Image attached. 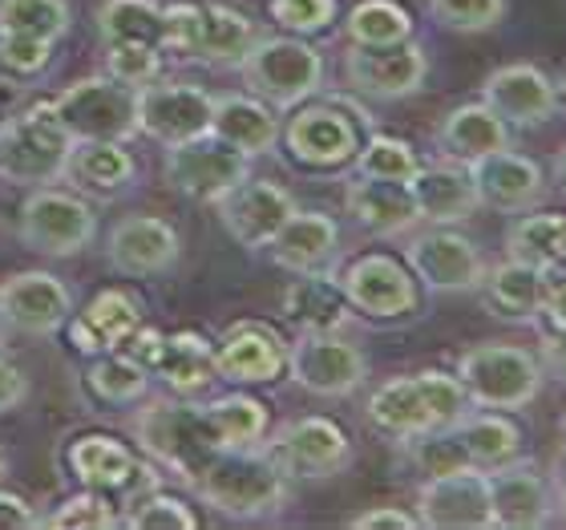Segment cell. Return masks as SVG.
Returning <instances> with one entry per match:
<instances>
[{"label":"cell","mask_w":566,"mask_h":530,"mask_svg":"<svg viewBox=\"0 0 566 530\" xmlns=\"http://www.w3.org/2000/svg\"><path fill=\"white\" fill-rule=\"evenodd\" d=\"M470 175H473V187H478V199H482L485 211L522 215V211H534V207L546 199L543 166L534 163L531 154H518L514 146L470 163Z\"/></svg>","instance_id":"603a6c76"},{"label":"cell","mask_w":566,"mask_h":530,"mask_svg":"<svg viewBox=\"0 0 566 530\" xmlns=\"http://www.w3.org/2000/svg\"><path fill=\"white\" fill-rule=\"evenodd\" d=\"M555 178H558V187H563V195H566V150L558 154V163H555Z\"/></svg>","instance_id":"91938a15"},{"label":"cell","mask_w":566,"mask_h":530,"mask_svg":"<svg viewBox=\"0 0 566 530\" xmlns=\"http://www.w3.org/2000/svg\"><path fill=\"white\" fill-rule=\"evenodd\" d=\"M485 486H490L494 527L538 530L555 522V478L526 454L497 470H485Z\"/></svg>","instance_id":"9a60e30c"},{"label":"cell","mask_w":566,"mask_h":530,"mask_svg":"<svg viewBox=\"0 0 566 530\" xmlns=\"http://www.w3.org/2000/svg\"><path fill=\"white\" fill-rule=\"evenodd\" d=\"M538 324H546L551 332H566V271H555V276L546 280Z\"/></svg>","instance_id":"11a10c76"},{"label":"cell","mask_w":566,"mask_h":530,"mask_svg":"<svg viewBox=\"0 0 566 530\" xmlns=\"http://www.w3.org/2000/svg\"><path fill=\"white\" fill-rule=\"evenodd\" d=\"M344 77L360 97L373 102H401V97L421 94L429 77V53L421 41H401V45L365 49L353 45L344 53Z\"/></svg>","instance_id":"2e32d148"},{"label":"cell","mask_w":566,"mask_h":530,"mask_svg":"<svg viewBox=\"0 0 566 530\" xmlns=\"http://www.w3.org/2000/svg\"><path fill=\"white\" fill-rule=\"evenodd\" d=\"M365 131H373L368 110L348 97H324V102L295 106L280 138L292 163H300L304 170H340L356 158Z\"/></svg>","instance_id":"3957f363"},{"label":"cell","mask_w":566,"mask_h":530,"mask_svg":"<svg viewBox=\"0 0 566 530\" xmlns=\"http://www.w3.org/2000/svg\"><path fill=\"white\" fill-rule=\"evenodd\" d=\"M29 393H33V385L24 377V368L17 365V361H9L4 349H0V417L12 409H21L24 401H29Z\"/></svg>","instance_id":"db71d44e"},{"label":"cell","mask_w":566,"mask_h":530,"mask_svg":"<svg viewBox=\"0 0 566 530\" xmlns=\"http://www.w3.org/2000/svg\"><path fill=\"white\" fill-rule=\"evenodd\" d=\"M219 211V224L239 248L248 251H268L280 227L295 215L292 190L272 183V178H243L239 187H231L223 199L214 202Z\"/></svg>","instance_id":"ac0fdd59"},{"label":"cell","mask_w":566,"mask_h":530,"mask_svg":"<svg viewBox=\"0 0 566 530\" xmlns=\"http://www.w3.org/2000/svg\"><path fill=\"white\" fill-rule=\"evenodd\" d=\"M211 134L227 146H235L248 158L272 154L280 142V110L260 102L255 94H214V114H211Z\"/></svg>","instance_id":"1f68e13d"},{"label":"cell","mask_w":566,"mask_h":530,"mask_svg":"<svg viewBox=\"0 0 566 530\" xmlns=\"http://www.w3.org/2000/svg\"><path fill=\"white\" fill-rule=\"evenodd\" d=\"M287 381L324 401L353 397L368 381V356L340 332H295L287 341Z\"/></svg>","instance_id":"9c48e42d"},{"label":"cell","mask_w":566,"mask_h":530,"mask_svg":"<svg viewBox=\"0 0 566 530\" xmlns=\"http://www.w3.org/2000/svg\"><path fill=\"white\" fill-rule=\"evenodd\" d=\"M9 474V454H4V446H0V478Z\"/></svg>","instance_id":"be15d7a7"},{"label":"cell","mask_w":566,"mask_h":530,"mask_svg":"<svg viewBox=\"0 0 566 530\" xmlns=\"http://www.w3.org/2000/svg\"><path fill=\"white\" fill-rule=\"evenodd\" d=\"M405 454V461L413 466L421 478H441V474H458V470H473L470 454L461 446L458 429H424L417 437H405L397 441Z\"/></svg>","instance_id":"ee69618b"},{"label":"cell","mask_w":566,"mask_h":530,"mask_svg":"<svg viewBox=\"0 0 566 530\" xmlns=\"http://www.w3.org/2000/svg\"><path fill=\"white\" fill-rule=\"evenodd\" d=\"M0 316L9 332L24 336H57L73 316V292L61 276L41 268L12 271L9 280H0Z\"/></svg>","instance_id":"e0dca14e"},{"label":"cell","mask_w":566,"mask_h":530,"mask_svg":"<svg viewBox=\"0 0 566 530\" xmlns=\"http://www.w3.org/2000/svg\"><path fill=\"white\" fill-rule=\"evenodd\" d=\"M538 365H543L546 377L566 385V332H546L543 349H538Z\"/></svg>","instance_id":"680465c9"},{"label":"cell","mask_w":566,"mask_h":530,"mask_svg":"<svg viewBox=\"0 0 566 530\" xmlns=\"http://www.w3.org/2000/svg\"><path fill=\"white\" fill-rule=\"evenodd\" d=\"M558 268L566 271V224H563V236H558Z\"/></svg>","instance_id":"94428289"},{"label":"cell","mask_w":566,"mask_h":530,"mask_svg":"<svg viewBox=\"0 0 566 530\" xmlns=\"http://www.w3.org/2000/svg\"><path fill=\"white\" fill-rule=\"evenodd\" d=\"M275 268L304 276V271H332L340 260V227L324 211H300L280 227V236L268 243Z\"/></svg>","instance_id":"83f0119b"},{"label":"cell","mask_w":566,"mask_h":530,"mask_svg":"<svg viewBox=\"0 0 566 530\" xmlns=\"http://www.w3.org/2000/svg\"><path fill=\"white\" fill-rule=\"evenodd\" d=\"M70 0H0V33L41 37L57 45L70 33Z\"/></svg>","instance_id":"7bdbcfd3"},{"label":"cell","mask_w":566,"mask_h":530,"mask_svg":"<svg viewBox=\"0 0 566 530\" xmlns=\"http://www.w3.org/2000/svg\"><path fill=\"white\" fill-rule=\"evenodd\" d=\"M248 175H251L248 154H239L235 146L219 142L214 134L166 146V158H163L166 187L190 202H202V207H214L227 190L239 187Z\"/></svg>","instance_id":"8fae6325"},{"label":"cell","mask_w":566,"mask_h":530,"mask_svg":"<svg viewBox=\"0 0 566 530\" xmlns=\"http://www.w3.org/2000/svg\"><path fill=\"white\" fill-rule=\"evenodd\" d=\"M36 527L114 530V527H122V515H118V507H114V498H109V495H102V490H85V486H82V495H73V498H65V502H57V507L49 510Z\"/></svg>","instance_id":"7dc6e473"},{"label":"cell","mask_w":566,"mask_h":530,"mask_svg":"<svg viewBox=\"0 0 566 530\" xmlns=\"http://www.w3.org/2000/svg\"><path fill=\"white\" fill-rule=\"evenodd\" d=\"M336 12H340L336 0H272L268 4V17H272L275 29L292 37L324 33V29H332Z\"/></svg>","instance_id":"816d5d0a"},{"label":"cell","mask_w":566,"mask_h":530,"mask_svg":"<svg viewBox=\"0 0 566 530\" xmlns=\"http://www.w3.org/2000/svg\"><path fill=\"white\" fill-rule=\"evenodd\" d=\"M344 288V300L353 312L368 320H405L421 308V283L409 271V263L389 256V251H365L344 263L336 276Z\"/></svg>","instance_id":"7c38bea8"},{"label":"cell","mask_w":566,"mask_h":530,"mask_svg":"<svg viewBox=\"0 0 566 530\" xmlns=\"http://www.w3.org/2000/svg\"><path fill=\"white\" fill-rule=\"evenodd\" d=\"M53 41L0 33V85H36L53 65Z\"/></svg>","instance_id":"bcb514c9"},{"label":"cell","mask_w":566,"mask_h":530,"mask_svg":"<svg viewBox=\"0 0 566 530\" xmlns=\"http://www.w3.org/2000/svg\"><path fill=\"white\" fill-rule=\"evenodd\" d=\"M134 175H138V163L126 150V142L85 138L70 146L61 183L85 199H118L122 190L134 187Z\"/></svg>","instance_id":"484cf974"},{"label":"cell","mask_w":566,"mask_h":530,"mask_svg":"<svg viewBox=\"0 0 566 530\" xmlns=\"http://www.w3.org/2000/svg\"><path fill=\"white\" fill-rule=\"evenodd\" d=\"M563 441H566V413H563Z\"/></svg>","instance_id":"03108f58"},{"label":"cell","mask_w":566,"mask_h":530,"mask_svg":"<svg viewBox=\"0 0 566 530\" xmlns=\"http://www.w3.org/2000/svg\"><path fill=\"white\" fill-rule=\"evenodd\" d=\"M365 417L377 434L392 437V441H405V437H417V434H424V429H437L433 413L424 405L417 373L380 381L365 401Z\"/></svg>","instance_id":"d590c367"},{"label":"cell","mask_w":566,"mask_h":530,"mask_svg":"<svg viewBox=\"0 0 566 530\" xmlns=\"http://www.w3.org/2000/svg\"><path fill=\"white\" fill-rule=\"evenodd\" d=\"M65 466L85 490H102V495L118 498V490L138 466V454L114 434H77L65 446Z\"/></svg>","instance_id":"836d02e7"},{"label":"cell","mask_w":566,"mask_h":530,"mask_svg":"<svg viewBox=\"0 0 566 530\" xmlns=\"http://www.w3.org/2000/svg\"><path fill=\"white\" fill-rule=\"evenodd\" d=\"M424 393V405L433 413L437 429H453V425L473 409V401L465 397V385L458 381V373H446V368H421L417 373Z\"/></svg>","instance_id":"681fc988"},{"label":"cell","mask_w":566,"mask_h":530,"mask_svg":"<svg viewBox=\"0 0 566 530\" xmlns=\"http://www.w3.org/2000/svg\"><path fill=\"white\" fill-rule=\"evenodd\" d=\"M344 33H348L353 45L365 49L401 45V41L413 37V17L397 0H360L344 17Z\"/></svg>","instance_id":"60d3db41"},{"label":"cell","mask_w":566,"mask_h":530,"mask_svg":"<svg viewBox=\"0 0 566 530\" xmlns=\"http://www.w3.org/2000/svg\"><path fill=\"white\" fill-rule=\"evenodd\" d=\"M36 510L12 490H0V530H33Z\"/></svg>","instance_id":"6f0895ef"},{"label":"cell","mask_w":566,"mask_h":530,"mask_svg":"<svg viewBox=\"0 0 566 530\" xmlns=\"http://www.w3.org/2000/svg\"><path fill=\"white\" fill-rule=\"evenodd\" d=\"M348 527H356V530H417L421 522H417V515H409V510H401V507H373V510H365V515H356Z\"/></svg>","instance_id":"9f6ffc18"},{"label":"cell","mask_w":566,"mask_h":530,"mask_svg":"<svg viewBox=\"0 0 566 530\" xmlns=\"http://www.w3.org/2000/svg\"><path fill=\"white\" fill-rule=\"evenodd\" d=\"M178 251H182V239L158 215H126L106 236L109 268L130 280H150L170 271L178 263Z\"/></svg>","instance_id":"7402d4cb"},{"label":"cell","mask_w":566,"mask_h":530,"mask_svg":"<svg viewBox=\"0 0 566 530\" xmlns=\"http://www.w3.org/2000/svg\"><path fill=\"white\" fill-rule=\"evenodd\" d=\"M566 215H534L522 211L506 231V256L510 260H522L531 268H543L546 276H555L558 268V236H563Z\"/></svg>","instance_id":"b9f144b4"},{"label":"cell","mask_w":566,"mask_h":530,"mask_svg":"<svg viewBox=\"0 0 566 530\" xmlns=\"http://www.w3.org/2000/svg\"><path fill=\"white\" fill-rule=\"evenodd\" d=\"M73 138L53 114V102L41 97L29 110L12 114L0 126V178L9 187H49L61 183L65 158H70Z\"/></svg>","instance_id":"8992f818"},{"label":"cell","mask_w":566,"mask_h":530,"mask_svg":"<svg viewBox=\"0 0 566 530\" xmlns=\"http://www.w3.org/2000/svg\"><path fill=\"white\" fill-rule=\"evenodd\" d=\"M263 37V29L251 21L248 12L231 9V4H199L195 12V33H190L187 58L214 65V70H239V61L248 58L251 45Z\"/></svg>","instance_id":"4316f807"},{"label":"cell","mask_w":566,"mask_h":530,"mask_svg":"<svg viewBox=\"0 0 566 530\" xmlns=\"http://www.w3.org/2000/svg\"><path fill=\"white\" fill-rule=\"evenodd\" d=\"M150 377H158L175 397H199L219 381L214 373V341H207L202 332L178 329L166 332L163 356L154 361Z\"/></svg>","instance_id":"e575fe53"},{"label":"cell","mask_w":566,"mask_h":530,"mask_svg":"<svg viewBox=\"0 0 566 530\" xmlns=\"http://www.w3.org/2000/svg\"><path fill=\"white\" fill-rule=\"evenodd\" d=\"M482 102L494 110L506 126H518V131H538L558 114V82L546 77L538 65L531 61H514V65H502L482 82Z\"/></svg>","instance_id":"ffe728a7"},{"label":"cell","mask_w":566,"mask_h":530,"mask_svg":"<svg viewBox=\"0 0 566 530\" xmlns=\"http://www.w3.org/2000/svg\"><path fill=\"white\" fill-rule=\"evenodd\" d=\"M82 385L97 405L126 409V405L146 397L150 373H146L138 361H130L126 353H97V356H90V365H85Z\"/></svg>","instance_id":"ab89813d"},{"label":"cell","mask_w":566,"mask_h":530,"mask_svg":"<svg viewBox=\"0 0 566 530\" xmlns=\"http://www.w3.org/2000/svg\"><path fill=\"white\" fill-rule=\"evenodd\" d=\"M409 190H413L421 224L429 227H458L482 211L470 166L453 163V158H441V163H429V166L421 163L417 175L409 178Z\"/></svg>","instance_id":"cb8c5ba5"},{"label":"cell","mask_w":566,"mask_h":530,"mask_svg":"<svg viewBox=\"0 0 566 530\" xmlns=\"http://www.w3.org/2000/svg\"><path fill=\"white\" fill-rule=\"evenodd\" d=\"M280 312L295 332H344L353 324V304L344 300L336 271H304L280 295Z\"/></svg>","instance_id":"f546056e"},{"label":"cell","mask_w":566,"mask_h":530,"mask_svg":"<svg viewBox=\"0 0 566 530\" xmlns=\"http://www.w3.org/2000/svg\"><path fill=\"white\" fill-rule=\"evenodd\" d=\"M106 73L114 82L142 90L163 77V49L158 45H106Z\"/></svg>","instance_id":"f5cc1de1"},{"label":"cell","mask_w":566,"mask_h":530,"mask_svg":"<svg viewBox=\"0 0 566 530\" xmlns=\"http://www.w3.org/2000/svg\"><path fill=\"white\" fill-rule=\"evenodd\" d=\"M424 9L449 33H490L506 17V0H424Z\"/></svg>","instance_id":"c3c4849f"},{"label":"cell","mask_w":566,"mask_h":530,"mask_svg":"<svg viewBox=\"0 0 566 530\" xmlns=\"http://www.w3.org/2000/svg\"><path fill=\"white\" fill-rule=\"evenodd\" d=\"M9 344V324H4V316H0V349Z\"/></svg>","instance_id":"6125c7cd"},{"label":"cell","mask_w":566,"mask_h":530,"mask_svg":"<svg viewBox=\"0 0 566 530\" xmlns=\"http://www.w3.org/2000/svg\"><path fill=\"white\" fill-rule=\"evenodd\" d=\"M417 522L429 530H490V486L485 470H458L421 478L417 486Z\"/></svg>","instance_id":"d6986e66"},{"label":"cell","mask_w":566,"mask_h":530,"mask_svg":"<svg viewBox=\"0 0 566 530\" xmlns=\"http://www.w3.org/2000/svg\"><path fill=\"white\" fill-rule=\"evenodd\" d=\"M243 90L272 110H295L324 90V58L316 45L292 33H263L239 61Z\"/></svg>","instance_id":"277c9868"},{"label":"cell","mask_w":566,"mask_h":530,"mask_svg":"<svg viewBox=\"0 0 566 530\" xmlns=\"http://www.w3.org/2000/svg\"><path fill=\"white\" fill-rule=\"evenodd\" d=\"M97 41L106 45H158L163 49V4L158 0H102Z\"/></svg>","instance_id":"f35d334b"},{"label":"cell","mask_w":566,"mask_h":530,"mask_svg":"<svg viewBox=\"0 0 566 530\" xmlns=\"http://www.w3.org/2000/svg\"><path fill=\"white\" fill-rule=\"evenodd\" d=\"M130 434L138 449L163 474H175L182 486H195L207 461L219 454V437L207 422V405L195 397H158L146 401L130 417Z\"/></svg>","instance_id":"7a4b0ae2"},{"label":"cell","mask_w":566,"mask_h":530,"mask_svg":"<svg viewBox=\"0 0 566 530\" xmlns=\"http://www.w3.org/2000/svg\"><path fill=\"white\" fill-rule=\"evenodd\" d=\"M17 236L24 248L41 256L70 260L97 239V211L94 202L70 187H33L17 211Z\"/></svg>","instance_id":"52a82bcc"},{"label":"cell","mask_w":566,"mask_h":530,"mask_svg":"<svg viewBox=\"0 0 566 530\" xmlns=\"http://www.w3.org/2000/svg\"><path fill=\"white\" fill-rule=\"evenodd\" d=\"M348 166H353V175H360V178L409 183V178L417 175L421 158H417V150L405 138H392V134H368Z\"/></svg>","instance_id":"f6af8a7d"},{"label":"cell","mask_w":566,"mask_h":530,"mask_svg":"<svg viewBox=\"0 0 566 530\" xmlns=\"http://www.w3.org/2000/svg\"><path fill=\"white\" fill-rule=\"evenodd\" d=\"M263 449L272 454L292 482H324L353 466V437L332 417H295L280 425L272 437H263Z\"/></svg>","instance_id":"30bf717a"},{"label":"cell","mask_w":566,"mask_h":530,"mask_svg":"<svg viewBox=\"0 0 566 530\" xmlns=\"http://www.w3.org/2000/svg\"><path fill=\"white\" fill-rule=\"evenodd\" d=\"M344 211L353 215V224L373 239L409 236L421 224L409 183H389V178L353 175V183L344 187Z\"/></svg>","instance_id":"d4e9b609"},{"label":"cell","mask_w":566,"mask_h":530,"mask_svg":"<svg viewBox=\"0 0 566 530\" xmlns=\"http://www.w3.org/2000/svg\"><path fill=\"white\" fill-rule=\"evenodd\" d=\"M214 94L190 82H150L138 90V134L158 146L211 134Z\"/></svg>","instance_id":"5bb4252c"},{"label":"cell","mask_w":566,"mask_h":530,"mask_svg":"<svg viewBox=\"0 0 566 530\" xmlns=\"http://www.w3.org/2000/svg\"><path fill=\"white\" fill-rule=\"evenodd\" d=\"M287 368V341L268 320H239L214 341V373L231 385H272Z\"/></svg>","instance_id":"44dd1931"},{"label":"cell","mask_w":566,"mask_h":530,"mask_svg":"<svg viewBox=\"0 0 566 530\" xmlns=\"http://www.w3.org/2000/svg\"><path fill=\"white\" fill-rule=\"evenodd\" d=\"M453 429L470 454L473 470H497L522 454V429L502 409H470Z\"/></svg>","instance_id":"8d00e7d4"},{"label":"cell","mask_w":566,"mask_h":530,"mask_svg":"<svg viewBox=\"0 0 566 530\" xmlns=\"http://www.w3.org/2000/svg\"><path fill=\"white\" fill-rule=\"evenodd\" d=\"M49 102L73 142H130L138 134V90L114 82L109 73L77 77Z\"/></svg>","instance_id":"ba28073f"},{"label":"cell","mask_w":566,"mask_h":530,"mask_svg":"<svg viewBox=\"0 0 566 530\" xmlns=\"http://www.w3.org/2000/svg\"><path fill=\"white\" fill-rule=\"evenodd\" d=\"M207 422L223 449H251L263 446V437L272 429V413L251 393H223V397L207 401Z\"/></svg>","instance_id":"74e56055"},{"label":"cell","mask_w":566,"mask_h":530,"mask_svg":"<svg viewBox=\"0 0 566 530\" xmlns=\"http://www.w3.org/2000/svg\"><path fill=\"white\" fill-rule=\"evenodd\" d=\"M433 142L437 150H441V158L470 166L478 158H485V154L506 150L510 126L485 102H465V106H453L446 118L437 122Z\"/></svg>","instance_id":"d6a6232c"},{"label":"cell","mask_w":566,"mask_h":530,"mask_svg":"<svg viewBox=\"0 0 566 530\" xmlns=\"http://www.w3.org/2000/svg\"><path fill=\"white\" fill-rule=\"evenodd\" d=\"M142 304L130 292L122 288H106L97 292L82 312H73L65 332H70V344L82 356H97V353H118L126 336L142 324Z\"/></svg>","instance_id":"f1b7e54d"},{"label":"cell","mask_w":566,"mask_h":530,"mask_svg":"<svg viewBox=\"0 0 566 530\" xmlns=\"http://www.w3.org/2000/svg\"><path fill=\"white\" fill-rule=\"evenodd\" d=\"M558 102H563V106H566V77H563V82H558Z\"/></svg>","instance_id":"e7e4bbea"},{"label":"cell","mask_w":566,"mask_h":530,"mask_svg":"<svg viewBox=\"0 0 566 530\" xmlns=\"http://www.w3.org/2000/svg\"><path fill=\"white\" fill-rule=\"evenodd\" d=\"M405 263L417 276L424 292L437 295H458V292H478V283L485 276V256L470 236H461L458 227H429L417 231L405 243Z\"/></svg>","instance_id":"4fadbf2b"},{"label":"cell","mask_w":566,"mask_h":530,"mask_svg":"<svg viewBox=\"0 0 566 530\" xmlns=\"http://www.w3.org/2000/svg\"><path fill=\"white\" fill-rule=\"evenodd\" d=\"M190 495L214 515L235 522L275 519L292 502V478L272 461L263 446L251 449H219L207 470L195 478Z\"/></svg>","instance_id":"6da1fadb"},{"label":"cell","mask_w":566,"mask_h":530,"mask_svg":"<svg viewBox=\"0 0 566 530\" xmlns=\"http://www.w3.org/2000/svg\"><path fill=\"white\" fill-rule=\"evenodd\" d=\"M546 276L543 268H531L522 260H502L494 268H485L482 283H478V295H482V308L494 320H506V324H538V308H543L546 292Z\"/></svg>","instance_id":"4dcf8cb0"},{"label":"cell","mask_w":566,"mask_h":530,"mask_svg":"<svg viewBox=\"0 0 566 530\" xmlns=\"http://www.w3.org/2000/svg\"><path fill=\"white\" fill-rule=\"evenodd\" d=\"M458 381L465 385V397L473 409H502L518 413L543 393V365L538 353L506 341H482L458 356Z\"/></svg>","instance_id":"5b68a950"},{"label":"cell","mask_w":566,"mask_h":530,"mask_svg":"<svg viewBox=\"0 0 566 530\" xmlns=\"http://www.w3.org/2000/svg\"><path fill=\"white\" fill-rule=\"evenodd\" d=\"M122 527H130V530H195L199 519H195V510H190L178 495L154 490V495H146L142 502H134V507L122 515Z\"/></svg>","instance_id":"f907efd6"}]
</instances>
